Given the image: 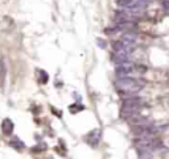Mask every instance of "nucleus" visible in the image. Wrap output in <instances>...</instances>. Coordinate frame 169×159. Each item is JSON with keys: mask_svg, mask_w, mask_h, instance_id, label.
I'll list each match as a JSON object with an SVG mask.
<instances>
[{"mask_svg": "<svg viewBox=\"0 0 169 159\" xmlns=\"http://www.w3.org/2000/svg\"><path fill=\"white\" fill-rule=\"evenodd\" d=\"M1 129H3V133L5 135H9L11 133H12V130H13V124H12V121H11L9 119L4 120L3 121V125H1Z\"/></svg>", "mask_w": 169, "mask_h": 159, "instance_id": "f257e3e1", "label": "nucleus"}]
</instances>
